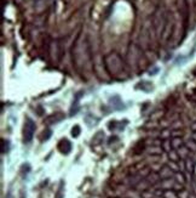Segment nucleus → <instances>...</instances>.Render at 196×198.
<instances>
[{"instance_id": "nucleus-1", "label": "nucleus", "mask_w": 196, "mask_h": 198, "mask_svg": "<svg viewBox=\"0 0 196 198\" xmlns=\"http://www.w3.org/2000/svg\"><path fill=\"white\" fill-rule=\"evenodd\" d=\"M34 130H35V124L34 122L30 119V118H27L25 123H24V131H23V135H24V142H29L33 137V134H34Z\"/></svg>"}]
</instances>
